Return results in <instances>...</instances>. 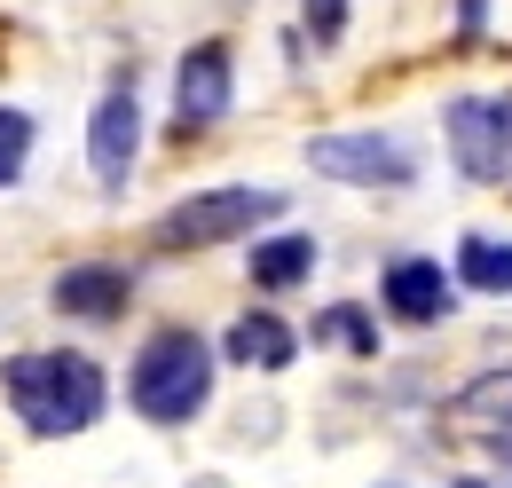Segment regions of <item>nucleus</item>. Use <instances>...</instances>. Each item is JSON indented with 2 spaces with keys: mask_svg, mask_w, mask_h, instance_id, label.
<instances>
[{
  "mask_svg": "<svg viewBox=\"0 0 512 488\" xmlns=\"http://www.w3.org/2000/svg\"><path fill=\"white\" fill-rule=\"evenodd\" d=\"M292 197L276 182H213L174 197L150 221V252H221V244H253L260 229H284Z\"/></svg>",
  "mask_w": 512,
  "mask_h": 488,
  "instance_id": "7ed1b4c3",
  "label": "nucleus"
},
{
  "mask_svg": "<svg viewBox=\"0 0 512 488\" xmlns=\"http://www.w3.org/2000/svg\"><path fill=\"white\" fill-rule=\"evenodd\" d=\"M300 339L339 347V355H355V363H379V355H386L379 307H363V300H331V307H316V323H300Z\"/></svg>",
  "mask_w": 512,
  "mask_h": 488,
  "instance_id": "4468645a",
  "label": "nucleus"
},
{
  "mask_svg": "<svg viewBox=\"0 0 512 488\" xmlns=\"http://www.w3.org/2000/svg\"><path fill=\"white\" fill-rule=\"evenodd\" d=\"M497 465H505V473H497V488H512V449H497Z\"/></svg>",
  "mask_w": 512,
  "mask_h": 488,
  "instance_id": "6ab92c4d",
  "label": "nucleus"
},
{
  "mask_svg": "<svg viewBox=\"0 0 512 488\" xmlns=\"http://www.w3.org/2000/svg\"><path fill=\"white\" fill-rule=\"evenodd\" d=\"M442 418H449V433H465L473 449H512V363L505 370H473L457 394L442 402Z\"/></svg>",
  "mask_w": 512,
  "mask_h": 488,
  "instance_id": "9b49d317",
  "label": "nucleus"
},
{
  "mask_svg": "<svg viewBox=\"0 0 512 488\" xmlns=\"http://www.w3.org/2000/svg\"><path fill=\"white\" fill-rule=\"evenodd\" d=\"M237 111V40L205 32L174 56V134H213Z\"/></svg>",
  "mask_w": 512,
  "mask_h": 488,
  "instance_id": "423d86ee",
  "label": "nucleus"
},
{
  "mask_svg": "<svg viewBox=\"0 0 512 488\" xmlns=\"http://www.w3.org/2000/svg\"><path fill=\"white\" fill-rule=\"evenodd\" d=\"M449 488H497V481H489V473H457Z\"/></svg>",
  "mask_w": 512,
  "mask_h": 488,
  "instance_id": "a211bd4d",
  "label": "nucleus"
},
{
  "mask_svg": "<svg viewBox=\"0 0 512 488\" xmlns=\"http://www.w3.org/2000/svg\"><path fill=\"white\" fill-rule=\"evenodd\" d=\"M347 24H355V0H300V40L316 56H331L347 40Z\"/></svg>",
  "mask_w": 512,
  "mask_h": 488,
  "instance_id": "dca6fc26",
  "label": "nucleus"
},
{
  "mask_svg": "<svg viewBox=\"0 0 512 488\" xmlns=\"http://www.w3.org/2000/svg\"><path fill=\"white\" fill-rule=\"evenodd\" d=\"M142 300V260H71L48 276V307L79 331H111Z\"/></svg>",
  "mask_w": 512,
  "mask_h": 488,
  "instance_id": "6e6552de",
  "label": "nucleus"
},
{
  "mask_svg": "<svg viewBox=\"0 0 512 488\" xmlns=\"http://www.w3.org/2000/svg\"><path fill=\"white\" fill-rule=\"evenodd\" d=\"M316 268H323V244L308 237V229H260V237L245 244V284H253L260 300L300 292Z\"/></svg>",
  "mask_w": 512,
  "mask_h": 488,
  "instance_id": "f8f14e48",
  "label": "nucleus"
},
{
  "mask_svg": "<svg viewBox=\"0 0 512 488\" xmlns=\"http://www.w3.org/2000/svg\"><path fill=\"white\" fill-rule=\"evenodd\" d=\"M32 142H40V119H32L24 103H0V189L24 182V166H32Z\"/></svg>",
  "mask_w": 512,
  "mask_h": 488,
  "instance_id": "2eb2a0df",
  "label": "nucleus"
},
{
  "mask_svg": "<svg viewBox=\"0 0 512 488\" xmlns=\"http://www.w3.org/2000/svg\"><path fill=\"white\" fill-rule=\"evenodd\" d=\"M489 16H497V0H457V40L473 48V40L489 32Z\"/></svg>",
  "mask_w": 512,
  "mask_h": 488,
  "instance_id": "f3484780",
  "label": "nucleus"
},
{
  "mask_svg": "<svg viewBox=\"0 0 512 488\" xmlns=\"http://www.w3.org/2000/svg\"><path fill=\"white\" fill-rule=\"evenodd\" d=\"M442 150L457 182L512 189V87H465L442 103Z\"/></svg>",
  "mask_w": 512,
  "mask_h": 488,
  "instance_id": "20e7f679",
  "label": "nucleus"
},
{
  "mask_svg": "<svg viewBox=\"0 0 512 488\" xmlns=\"http://www.w3.org/2000/svg\"><path fill=\"white\" fill-rule=\"evenodd\" d=\"M308 174L339 189H418L426 158L386 126H323L308 134Z\"/></svg>",
  "mask_w": 512,
  "mask_h": 488,
  "instance_id": "39448f33",
  "label": "nucleus"
},
{
  "mask_svg": "<svg viewBox=\"0 0 512 488\" xmlns=\"http://www.w3.org/2000/svg\"><path fill=\"white\" fill-rule=\"evenodd\" d=\"M213 386H221V355L197 323H158L142 331L127 355V410L150 433H182L213 410Z\"/></svg>",
  "mask_w": 512,
  "mask_h": 488,
  "instance_id": "f03ea898",
  "label": "nucleus"
},
{
  "mask_svg": "<svg viewBox=\"0 0 512 488\" xmlns=\"http://www.w3.org/2000/svg\"><path fill=\"white\" fill-rule=\"evenodd\" d=\"M379 488H410V481H379Z\"/></svg>",
  "mask_w": 512,
  "mask_h": 488,
  "instance_id": "aec40b11",
  "label": "nucleus"
},
{
  "mask_svg": "<svg viewBox=\"0 0 512 488\" xmlns=\"http://www.w3.org/2000/svg\"><path fill=\"white\" fill-rule=\"evenodd\" d=\"M134 166H142V87L119 71L87 111V174H95L103 197H127Z\"/></svg>",
  "mask_w": 512,
  "mask_h": 488,
  "instance_id": "0eeeda50",
  "label": "nucleus"
},
{
  "mask_svg": "<svg viewBox=\"0 0 512 488\" xmlns=\"http://www.w3.org/2000/svg\"><path fill=\"white\" fill-rule=\"evenodd\" d=\"M0 402L32 441H79L111 418V370L87 347H16L0 363Z\"/></svg>",
  "mask_w": 512,
  "mask_h": 488,
  "instance_id": "f257e3e1",
  "label": "nucleus"
},
{
  "mask_svg": "<svg viewBox=\"0 0 512 488\" xmlns=\"http://www.w3.org/2000/svg\"><path fill=\"white\" fill-rule=\"evenodd\" d=\"M449 307H457V276L434 252H394L379 268V323H394V331H442Z\"/></svg>",
  "mask_w": 512,
  "mask_h": 488,
  "instance_id": "1a4fd4ad",
  "label": "nucleus"
},
{
  "mask_svg": "<svg viewBox=\"0 0 512 488\" xmlns=\"http://www.w3.org/2000/svg\"><path fill=\"white\" fill-rule=\"evenodd\" d=\"M449 276H457V292L512 300V237H497V229H465L457 252H449Z\"/></svg>",
  "mask_w": 512,
  "mask_h": 488,
  "instance_id": "ddd939ff",
  "label": "nucleus"
},
{
  "mask_svg": "<svg viewBox=\"0 0 512 488\" xmlns=\"http://www.w3.org/2000/svg\"><path fill=\"white\" fill-rule=\"evenodd\" d=\"M300 323H284L276 307H245V315H229L221 323V339H213V355L237 370H253V378H284V370L300 363Z\"/></svg>",
  "mask_w": 512,
  "mask_h": 488,
  "instance_id": "9d476101",
  "label": "nucleus"
}]
</instances>
